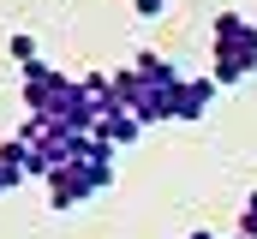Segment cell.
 Instances as JSON below:
<instances>
[{
	"label": "cell",
	"instance_id": "1",
	"mask_svg": "<svg viewBox=\"0 0 257 239\" xmlns=\"http://www.w3.org/2000/svg\"><path fill=\"white\" fill-rule=\"evenodd\" d=\"M251 72H257V24L245 12H215V24H209V78L239 84Z\"/></svg>",
	"mask_w": 257,
	"mask_h": 239
},
{
	"label": "cell",
	"instance_id": "2",
	"mask_svg": "<svg viewBox=\"0 0 257 239\" xmlns=\"http://www.w3.org/2000/svg\"><path fill=\"white\" fill-rule=\"evenodd\" d=\"M108 185H114V144L90 138L84 156L48 179V203H54V209H78L84 197H96V191H108Z\"/></svg>",
	"mask_w": 257,
	"mask_h": 239
},
{
	"label": "cell",
	"instance_id": "3",
	"mask_svg": "<svg viewBox=\"0 0 257 239\" xmlns=\"http://www.w3.org/2000/svg\"><path fill=\"white\" fill-rule=\"evenodd\" d=\"M66 84H72V78H66L60 66H48V60L24 66V108H30V114H48V108H54V96H60Z\"/></svg>",
	"mask_w": 257,
	"mask_h": 239
},
{
	"label": "cell",
	"instance_id": "4",
	"mask_svg": "<svg viewBox=\"0 0 257 239\" xmlns=\"http://www.w3.org/2000/svg\"><path fill=\"white\" fill-rule=\"evenodd\" d=\"M215 90H221V84H215L209 72H186V84L174 90V120H203L209 102H215Z\"/></svg>",
	"mask_w": 257,
	"mask_h": 239
},
{
	"label": "cell",
	"instance_id": "5",
	"mask_svg": "<svg viewBox=\"0 0 257 239\" xmlns=\"http://www.w3.org/2000/svg\"><path fill=\"white\" fill-rule=\"evenodd\" d=\"M138 132H144V120L132 114V108H102V120H96V132L90 138H102V144H138Z\"/></svg>",
	"mask_w": 257,
	"mask_h": 239
},
{
	"label": "cell",
	"instance_id": "6",
	"mask_svg": "<svg viewBox=\"0 0 257 239\" xmlns=\"http://www.w3.org/2000/svg\"><path fill=\"white\" fill-rule=\"evenodd\" d=\"M24 179H36L30 174V144L6 138V144H0V197H6L12 185H24Z\"/></svg>",
	"mask_w": 257,
	"mask_h": 239
},
{
	"label": "cell",
	"instance_id": "7",
	"mask_svg": "<svg viewBox=\"0 0 257 239\" xmlns=\"http://www.w3.org/2000/svg\"><path fill=\"white\" fill-rule=\"evenodd\" d=\"M6 54L18 60V66H36V60H42V54H36V36H30V30H12V36H6Z\"/></svg>",
	"mask_w": 257,
	"mask_h": 239
},
{
	"label": "cell",
	"instance_id": "8",
	"mask_svg": "<svg viewBox=\"0 0 257 239\" xmlns=\"http://www.w3.org/2000/svg\"><path fill=\"white\" fill-rule=\"evenodd\" d=\"M239 233H245V239H257V191L245 197V209H239Z\"/></svg>",
	"mask_w": 257,
	"mask_h": 239
},
{
	"label": "cell",
	"instance_id": "9",
	"mask_svg": "<svg viewBox=\"0 0 257 239\" xmlns=\"http://www.w3.org/2000/svg\"><path fill=\"white\" fill-rule=\"evenodd\" d=\"M132 12H138V18H162V12H168V0H132Z\"/></svg>",
	"mask_w": 257,
	"mask_h": 239
},
{
	"label": "cell",
	"instance_id": "10",
	"mask_svg": "<svg viewBox=\"0 0 257 239\" xmlns=\"http://www.w3.org/2000/svg\"><path fill=\"white\" fill-rule=\"evenodd\" d=\"M192 239H221V233H209V227H197V233H192Z\"/></svg>",
	"mask_w": 257,
	"mask_h": 239
},
{
	"label": "cell",
	"instance_id": "11",
	"mask_svg": "<svg viewBox=\"0 0 257 239\" xmlns=\"http://www.w3.org/2000/svg\"><path fill=\"white\" fill-rule=\"evenodd\" d=\"M239 239H245V233H239Z\"/></svg>",
	"mask_w": 257,
	"mask_h": 239
}]
</instances>
